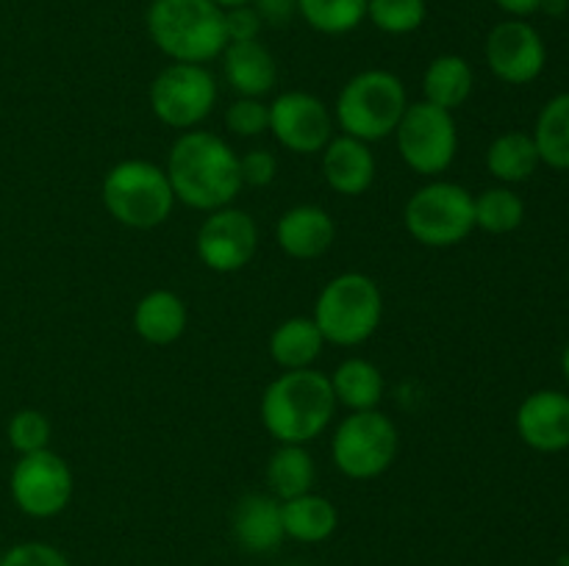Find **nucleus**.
Returning a JSON list of instances; mask_svg holds the SVG:
<instances>
[{
	"instance_id": "obj_40",
	"label": "nucleus",
	"mask_w": 569,
	"mask_h": 566,
	"mask_svg": "<svg viewBox=\"0 0 569 566\" xmlns=\"http://www.w3.org/2000/svg\"><path fill=\"white\" fill-rule=\"evenodd\" d=\"M289 566H300V564H289Z\"/></svg>"
},
{
	"instance_id": "obj_10",
	"label": "nucleus",
	"mask_w": 569,
	"mask_h": 566,
	"mask_svg": "<svg viewBox=\"0 0 569 566\" xmlns=\"http://www.w3.org/2000/svg\"><path fill=\"white\" fill-rule=\"evenodd\" d=\"M217 83L206 64L172 61L150 83V109L167 128L192 131L214 111Z\"/></svg>"
},
{
	"instance_id": "obj_6",
	"label": "nucleus",
	"mask_w": 569,
	"mask_h": 566,
	"mask_svg": "<svg viewBox=\"0 0 569 566\" xmlns=\"http://www.w3.org/2000/svg\"><path fill=\"white\" fill-rule=\"evenodd\" d=\"M103 205L120 225L153 231L172 216L176 194L164 166L144 159H126L106 172Z\"/></svg>"
},
{
	"instance_id": "obj_39",
	"label": "nucleus",
	"mask_w": 569,
	"mask_h": 566,
	"mask_svg": "<svg viewBox=\"0 0 569 566\" xmlns=\"http://www.w3.org/2000/svg\"><path fill=\"white\" fill-rule=\"evenodd\" d=\"M561 370H565V377H567V383H569V342H567V347H565V355H561Z\"/></svg>"
},
{
	"instance_id": "obj_25",
	"label": "nucleus",
	"mask_w": 569,
	"mask_h": 566,
	"mask_svg": "<svg viewBox=\"0 0 569 566\" xmlns=\"http://www.w3.org/2000/svg\"><path fill=\"white\" fill-rule=\"evenodd\" d=\"M317 481V466L306 444H278L267 461V483L276 499H292L311 492Z\"/></svg>"
},
{
	"instance_id": "obj_15",
	"label": "nucleus",
	"mask_w": 569,
	"mask_h": 566,
	"mask_svg": "<svg viewBox=\"0 0 569 566\" xmlns=\"http://www.w3.org/2000/svg\"><path fill=\"white\" fill-rule=\"evenodd\" d=\"M517 433L537 453H561L569 447V394L556 388L528 394L517 408Z\"/></svg>"
},
{
	"instance_id": "obj_33",
	"label": "nucleus",
	"mask_w": 569,
	"mask_h": 566,
	"mask_svg": "<svg viewBox=\"0 0 569 566\" xmlns=\"http://www.w3.org/2000/svg\"><path fill=\"white\" fill-rule=\"evenodd\" d=\"M0 566H70L67 555L59 547L44 542H22L6 549Z\"/></svg>"
},
{
	"instance_id": "obj_3",
	"label": "nucleus",
	"mask_w": 569,
	"mask_h": 566,
	"mask_svg": "<svg viewBox=\"0 0 569 566\" xmlns=\"http://www.w3.org/2000/svg\"><path fill=\"white\" fill-rule=\"evenodd\" d=\"M148 33L172 61L206 64L226 50V11L214 0H150Z\"/></svg>"
},
{
	"instance_id": "obj_26",
	"label": "nucleus",
	"mask_w": 569,
	"mask_h": 566,
	"mask_svg": "<svg viewBox=\"0 0 569 566\" xmlns=\"http://www.w3.org/2000/svg\"><path fill=\"white\" fill-rule=\"evenodd\" d=\"M533 144H537L539 161L553 170H569V92L556 94L539 111Z\"/></svg>"
},
{
	"instance_id": "obj_23",
	"label": "nucleus",
	"mask_w": 569,
	"mask_h": 566,
	"mask_svg": "<svg viewBox=\"0 0 569 566\" xmlns=\"http://www.w3.org/2000/svg\"><path fill=\"white\" fill-rule=\"evenodd\" d=\"M322 347H326V338L311 316H289L270 336V355L283 372L309 370L320 358Z\"/></svg>"
},
{
	"instance_id": "obj_17",
	"label": "nucleus",
	"mask_w": 569,
	"mask_h": 566,
	"mask_svg": "<svg viewBox=\"0 0 569 566\" xmlns=\"http://www.w3.org/2000/svg\"><path fill=\"white\" fill-rule=\"evenodd\" d=\"M333 236H337V225H333L331 214L311 203L283 211L276 225L278 247L289 259L298 261H315L326 255L331 250Z\"/></svg>"
},
{
	"instance_id": "obj_5",
	"label": "nucleus",
	"mask_w": 569,
	"mask_h": 566,
	"mask_svg": "<svg viewBox=\"0 0 569 566\" xmlns=\"http://www.w3.org/2000/svg\"><path fill=\"white\" fill-rule=\"evenodd\" d=\"M383 316V294L365 272H342L317 294L315 316L326 344L359 347L378 331Z\"/></svg>"
},
{
	"instance_id": "obj_29",
	"label": "nucleus",
	"mask_w": 569,
	"mask_h": 566,
	"mask_svg": "<svg viewBox=\"0 0 569 566\" xmlns=\"http://www.w3.org/2000/svg\"><path fill=\"white\" fill-rule=\"evenodd\" d=\"M526 220V203L506 186L487 189L476 198V228L487 233H511Z\"/></svg>"
},
{
	"instance_id": "obj_8",
	"label": "nucleus",
	"mask_w": 569,
	"mask_h": 566,
	"mask_svg": "<svg viewBox=\"0 0 569 566\" xmlns=\"http://www.w3.org/2000/svg\"><path fill=\"white\" fill-rule=\"evenodd\" d=\"M398 444V427L387 414L378 408L350 411L333 431L331 458L350 481H372L395 464Z\"/></svg>"
},
{
	"instance_id": "obj_20",
	"label": "nucleus",
	"mask_w": 569,
	"mask_h": 566,
	"mask_svg": "<svg viewBox=\"0 0 569 566\" xmlns=\"http://www.w3.org/2000/svg\"><path fill=\"white\" fill-rule=\"evenodd\" d=\"M187 303L170 289H153L133 309V331L142 342L156 344V347L178 342L187 331Z\"/></svg>"
},
{
	"instance_id": "obj_1",
	"label": "nucleus",
	"mask_w": 569,
	"mask_h": 566,
	"mask_svg": "<svg viewBox=\"0 0 569 566\" xmlns=\"http://www.w3.org/2000/svg\"><path fill=\"white\" fill-rule=\"evenodd\" d=\"M172 194L194 211L226 209L242 189L239 155L231 144L211 131H183L167 159Z\"/></svg>"
},
{
	"instance_id": "obj_2",
	"label": "nucleus",
	"mask_w": 569,
	"mask_h": 566,
	"mask_svg": "<svg viewBox=\"0 0 569 566\" xmlns=\"http://www.w3.org/2000/svg\"><path fill=\"white\" fill-rule=\"evenodd\" d=\"M337 411L331 377L309 370H287L261 394V425L278 444H309L328 431Z\"/></svg>"
},
{
	"instance_id": "obj_27",
	"label": "nucleus",
	"mask_w": 569,
	"mask_h": 566,
	"mask_svg": "<svg viewBox=\"0 0 569 566\" xmlns=\"http://www.w3.org/2000/svg\"><path fill=\"white\" fill-rule=\"evenodd\" d=\"M539 153L533 137L520 131L503 133L487 150V170L503 183H522L537 172Z\"/></svg>"
},
{
	"instance_id": "obj_38",
	"label": "nucleus",
	"mask_w": 569,
	"mask_h": 566,
	"mask_svg": "<svg viewBox=\"0 0 569 566\" xmlns=\"http://www.w3.org/2000/svg\"><path fill=\"white\" fill-rule=\"evenodd\" d=\"M217 6H220V9H237V6H248V3H253V0H214Z\"/></svg>"
},
{
	"instance_id": "obj_18",
	"label": "nucleus",
	"mask_w": 569,
	"mask_h": 566,
	"mask_svg": "<svg viewBox=\"0 0 569 566\" xmlns=\"http://www.w3.org/2000/svg\"><path fill=\"white\" fill-rule=\"evenodd\" d=\"M322 175L345 198H359L376 181V155L370 144L353 137H333L322 150Z\"/></svg>"
},
{
	"instance_id": "obj_7",
	"label": "nucleus",
	"mask_w": 569,
	"mask_h": 566,
	"mask_svg": "<svg viewBox=\"0 0 569 566\" xmlns=\"http://www.w3.org/2000/svg\"><path fill=\"white\" fill-rule=\"evenodd\" d=\"M403 225L426 247H453L476 231V198L453 181H431L409 198Z\"/></svg>"
},
{
	"instance_id": "obj_30",
	"label": "nucleus",
	"mask_w": 569,
	"mask_h": 566,
	"mask_svg": "<svg viewBox=\"0 0 569 566\" xmlns=\"http://www.w3.org/2000/svg\"><path fill=\"white\" fill-rule=\"evenodd\" d=\"M428 17L426 0H367V20L389 37H406L422 28Z\"/></svg>"
},
{
	"instance_id": "obj_9",
	"label": "nucleus",
	"mask_w": 569,
	"mask_h": 566,
	"mask_svg": "<svg viewBox=\"0 0 569 566\" xmlns=\"http://www.w3.org/2000/svg\"><path fill=\"white\" fill-rule=\"evenodd\" d=\"M400 159L417 175L437 178L450 170L459 150V128H456L453 111H445L439 105L409 103L398 131H395Z\"/></svg>"
},
{
	"instance_id": "obj_14",
	"label": "nucleus",
	"mask_w": 569,
	"mask_h": 566,
	"mask_svg": "<svg viewBox=\"0 0 569 566\" xmlns=\"http://www.w3.org/2000/svg\"><path fill=\"white\" fill-rule=\"evenodd\" d=\"M483 55L495 78L503 83H531L542 75L548 50L537 28L526 20H503L489 31Z\"/></svg>"
},
{
	"instance_id": "obj_21",
	"label": "nucleus",
	"mask_w": 569,
	"mask_h": 566,
	"mask_svg": "<svg viewBox=\"0 0 569 566\" xmlns=\"http://www.w3.org/2000/svg\"><path fill=\"white\" fill-rule=\"evenodd\" d=\"M283 536L300 544H320L333 536L339 525L337 505L328 497L306 492L300 497L283 499L281 503Z\"/></svg>"
},
{
	"instance_id": "obj_13",
	"label": "nucleus",
	"mask_w": 569,
	"mask_h": 566,
	"mask_svg": "<svg viewBox=\"0 0 569 566\" xmlns=\"http://www.w3.org/2000/svg\"><path fill=\"white\" fill-rule=\"evenodd\" d=\"M270 133L289 153H322L333 139V114L317 94L292 89L270 103Z\"/></svg>"
},
{
	"instance_id": "obj_19",
	"label": "nucleus",
	"mask_w": 569,
	"mask_h": 566,
	"mask_svg": "<svg viewBox=\"0 0 569 566\" xmlns=\"http://www.w3.org/2000/svg\"><path fill=\"white\" fill-rule=\"evenodd\" d=\"M222 72L239 98H264L278 83L276 55L259 39L228 42L222 50Z\"/></svg>"
},
{
	"instance_id": "obj_24",
	"label": "nucleus",
	"mask_w": 569,
	"mask_h": 566,
	"mask_svg": "<svg viewBox=\"0 0 569 566\" xmlns=\"http://www.w3.org/2000/svg\"><path fill=\"white\" fill-rule=\"evenodd\" d=\"M331 388L337 405H345L348 411H372L383 400L381 370L367 358H348L333 370Z\"/></svg>"
},
{
	"instance_id": "obj_37",
	"label": "nucleus",
	"mask_w": 569,
	"mask_h": 566,
	"mask_svg": "<svg viewBox=\"0 0 569 566\" xmlns=\"http://www.w3.org/2000/svg\"><path fill=\"white\" fill-rule=\"evenodd\" d=\"M495 3H498L506 14L517 17V20H522V17H528V14H533V11L542 9V0H495Z\"/></svg>"
},
{
	"instance_id": "obj_11",
	"label": "nucleus",
	"mask_w": 569,
	"mask_h": 566,
	"mask_svg": "<svg viewBox=\"0 0 569 566\" xmlns=\"http://www.w3.org/2000/svg\"><path fill=\"white\" fill-rule=\"evenodd\" d=\"M9 488L11 499L22 514L33 519H53L70 505L76 481H72L70 464L48 447L20 455L11 469Z\"/></svg>"
},
{
	"instance_id": "obj_35",
	"label": "nucleus",
	"mask_w": 569,
	"mask_h": 566,
	"mask_svg": "<svg viewBox=\"0 0 569 566\" xmlns=\"http://www.w3.org/2000/svg\"><path fill=\"white\" fill-rule=\"evenodd\" d=\"M226 11V37L228 42H250V39H259L261 22L259 11L253 6H237V9H222Z\"/></svg>"
},
{
	"instance_id": "obj_4",
	"label": "nucleus",
	"mask_w": 569,
	"mask_h": 566,
	"mask_svg": "<svg viewBox=\"0 0 569 566\" xmlns=\"http://www.w3.org/2000/svg\"><path fill=\"white\" fill-rule=\"evenodd\" d=\"M406 109H409V92L395 72L365 70L339 89L333 122L342 128L345 137L370 144L392 137Z\"/></svg>"
},
{
	"instance_id": "obj_28",
	"label": "nucleus",
	"mask_w": 569,
	"mask_h": 566,
	"mask_svg": "<svg viewBox=\"0 0 569 566\" xmlns=\"http://www.w3.org/2000/svg\"><path fill=\"white\" fill-rule=\"evenodd\" d=\"M298 17L326 37H342L367 20V0H298Z\"/></svg>"
},
{
	"instance_id": "obj_34",
	"label": "nucleus",
	"mask_w": 569,
	"mask_h": 566,
	"mask_svg": "<svg viewBox=\"0 0 569 566\" xmlns=\"http://www.w3.org/2000/svg\"><path fill=\"white\" fill-rule=\"evenodd\" d=\"M239 175H242V186H270L278 175V159L272 150L253 148L239 159Z\"/></svg>"
},
{
	"instance_id": "obj_31",
	"label": "nucleus",
	"mask_w": 569,
	"mask_h": 566,
	"mask_svg": "<svg viewBox=\"0 0 569 566\" xmlns=\"http://www.w3.org/2000/svg\"><path fill=\"white\" fill-rule=\"evenodd\" d=\"M6 436H9V444L14 453L28 455V453H39V449H48L50 436H53V427H50V420L42 414V411L22 408L9 420Z\"/></svg>"
},
{
	"instance_id": "obj_12",
	"label": "nucleus",
	"mask_w": 569,
	"mask_h": 566,
	"mask_svg": "<svg viewBox=\"0 0 569 566\" xmlns=\"http://www.w3.org/2000/svg\"><path fill=\"white\" fill-rule=\"evenodd\" d=\"M194 250L211 272H222V275L239 272L253 261L259 250V225L248 211L233 209V205L209 211L203 225L198 228Z\"/></svg>"
},
{
	"instance_id": "obj_36",
	"label": "nucleus",
	"mask_w": 569,
	"mask_h": 566,
	"mask_svg": "<svg viewBox=\"0 0 569 566\" xmlns=\"http://www.w3.org/2000/svg\"><path fill=\"white\" fill-rule=\"evenodd\" d=\"M256 11H259L261 22L272 28L289 26L298 17V0H253Z\"/></svg>"
},
{
	"instance_id": "obj_22",
	"label": "nucleus",
	"mask_w": 569,
	"mask_h": 566,
	"mask_svg": "<svg viewBox=\"0 0 569 566\" xmlns=\"http://www.w3.org/2000/svg\"><path fill=\"white\" fill-rule=\"evenodd\" d=\"M472 83H476V75H472L470 61L456 53L437 55L422 72L426 103L439 105L445 111H456L459 105H465L472 94Z\"/></svg>"
},
{
	"instance_id": "obj_16",
	"label": "nucleus",
	"mask_w": 569,
	"mask_h": 566,
	"mask_svg": "<svg viewBox=\"0 0 569 566\" xmlns=\"http://www.w3.org/2000/svg\"><path fill=\"white\" fill-rule=\"evenodd\" d=\"M231 533L233 542L253 555L276 553L281 547L283 522H281V499L272 494L250 492L233 505L231 514Z\"/></svg>"
},
{
	"instance_id": "obj_32",
	"label": "nucleus",
	"mask_w": 569,
	"mask_h": 566,
	"mask_svg": "<svg viewBox=\"0 0 569 566\" xmlns=\"http://www.w3.org/2000/svg\"><path fill=\"white\" fill-rule=\"evenodd\" d=\"M226 125L242 139L261 137L270 131V105L261 98H237L226 109Z\"/></svg>"
}]
</instances>
